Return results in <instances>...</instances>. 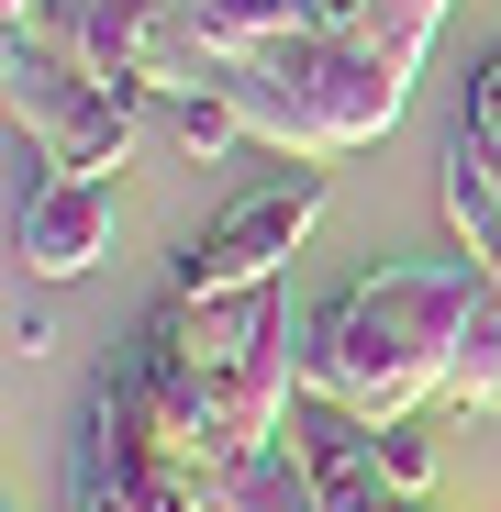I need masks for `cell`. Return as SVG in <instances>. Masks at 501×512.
Segmentation results:
<instances>
[{
    "label": "cell",
    "mask_w": 501,
    "mask_h": 512,
    "mask_svg": "<svg viewBox=\"0 0 501 512\" xmlns=\"http://www.w3.org/2000/svg\"><path fill=\"white\" fill-rule=\"evenodd\" d=\"M479 256H424V268H368L301 323V390L346 401L357 423H412L468 357V334L490 312Z\"/></svg>",
    "instance_id": "6da1fadb"
},
{
    "label": "cell",
    "mask_w": 501,
    "mask_h": 512,
    "mask_svg": "<svg viewBox=\"0 0 501 512\" xmlns=\"http://www.w3.org/2000/svg\"><path fill=\"white\" fill-rule=\"evenodd\" d=\"M212 90L245 112V134L279 145V156H346L368 134H390L401 90H412V67L357 45V34H268V45H223L212 56Z\"/></svg>",
    "instance_id": "7a4b0ae2"
},
{
    "label": "cell",
    "mask_w": 501,
    "mask_h": 512,
    "mask_svg": "<svg viewBox=\"0 0 501 512\" xmlns=\"http://www.w3.org/2000/svg\"><path fill=\"white\" fill-rule=\"evenodd\" d=\"M179 301V334H190V357H201V390L223 412V446H268L290 435V412H301V334L279 312V279L268 290H223V301H190V290H167Z\"/></svg>",
    "instance_id": "3957f363"
},
{
    "label": "cell",
    "mask_w": 501,
    "mask_h": 512,
    "mask_svg": "<svg viewBox=\"0 0 501 512\" xmlns=\"http://www.w3.org/2000/svg\"><path fill=\"white\" fill-rule=\"evenodd\" d=\"M0 90H12V123L45 134L67 167H101V179H123L134 123H145V90L101 78L90 56H67V45L34 34V23H12V45H0Z\"/></svg>",
    "instance_id": "277c9868"
},
{
    "label": "cell",
    "mask_w": 501,
    "mask_h": 512,
    "mask_svg": "<svg viewBox=\"0 0 501 512\" xmlns=\"http://www.w3.org/2000/svg\"><path fill=\"white\" fill-rule=\"evenodd\" d=\"M312 212H323V167H312V156H290V179L234 190L201 234H179V256H167V290H190V301L268 290V279H279V256L312 234Z\"/></svg>",
    "instance_id": "5b68a950"
},
{
    "label": "cell",
    "mask_w": 501,
    "mask_h": 512,
    "mask_svg": "<svg viewBox=\"0 0 501 512\" xmlns=\"http://www.w3.org/2000/svg\"><path fill=\"white\" fill-rule=\"evenodd\" d=\"M290 446H301V468H312V501H323V512H424V490H401V479H390L379 423H357L346 401H312V390H301Z\"/></svg>",
    "instance_id": "8992f818"
},
{
    "label": "cell",
    "mask_w": 501,
    "mask_h": 512,
    "mask_svg": "<svg viewBox=\"0 0 501 512\" xmlns=\"http://www.w3.org/2000/svg\"><path fill=\"white\" fill-rule=\"evenodd\" d=\"M123 223V179H101V167H56V190H34L12 212V256L34 279H78V268H101V245Z\"/></svg>",
    "instance_id": "52a82bcc"
},
{
    "label": "cell",
    "mask_w": 501,
    "mask_h": 512,
    "mask_svg": "<svg viewBox=\"0 0 501 512\" xmlns=\"http://www.w3.org/2000/svg\"><path fill=\"white\" fill-rule=\"evenodd\" d=\"M201 512H323V501H312L301 446H290V435H268V446H245V457H223V468H212Z\"/></svg>",
    "instance_id": "ba28073f"
},
{
    "label": "cell",
    "mask_w": 501,
    "mask_h": 512,
    "mask_svg": "<svg viewBox=\"0 0 501 512\" xmlns=\"http://www.w3.org/2000/svg\"><path fill=\"white\" fill-rule=\"evenodd\" d=\"M446 156H457V167H479V179H501V45H490V56H479V78H468V112H457Z\"/></svg>",
    "instance_id": "9c48e42d"
},
{
    "label": "cell",
    "mask_w": 501,
    "mask_h": 512,
    "mask_svg": "<svg viewBox=\"0 0 501 512\" xmlns=\"http://www.w3.org/2000/svg\"><path fill=\"white\" fill-rule=\"evenodd\" d=\"M446 212H457L468 256L501 279V179H479V167H457V156H446Z\"/></svg>",
    "instance_id": "30bf717a"
},
{
    "label": "cell",
    "mask_w": 501,
    "mask_h": 512,
    "mask_svg": "<svg viewBox=\"0 0 501 512\" xmlns=\"http://www.w3.org/2000/svg\"><path fill=\"white\" fill-rule=\"evenodd\" d=\"M167 123H179V145H190V156H223V145H245V112H234L223 90H179V101H167Z\"/></svg>",
    "instance_id": "8fae6325"
},
{
    "label": "cell",
    "mask_w": 501,
    "mask_h": 512,
    "mask_svg": "<svg viewBox=\"0 0 501 512\" xmlns=\"http://www.w3.org/2000/svg\"><path fill=\"white\" fill-rule=\"evenodd\" d=\"M435 23H446V0H379V45H390L401 67H424V45H435Z\"/></svg>",
    "instance_id": "7c38bea8"
},
{
    "label": "cell",
    "mask_w": 501,
    "mask_h": 512,
    "mask_svg": "<svg viewBox=\"0 0 501 512\" xmlns=\"http://www.w3.org/2000/svg\"><path fill=\"white\" fill-rule=\"evenodd\" d=\"M379 457H390V479H401V490H424V468H435V457H424V435H412V423H379Z\"/></svg>",
    "instance_id": "4fadbf2b"
}]
</instances>
